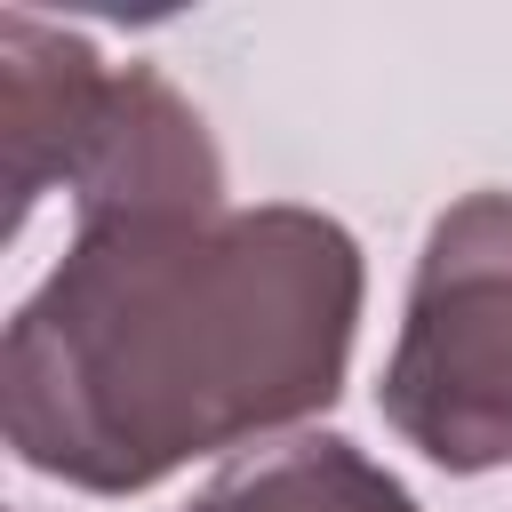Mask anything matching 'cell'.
I'll use <instances>...</instances> for the list:
<instances>
[{
    "label": "cell",
    "instance_id": "cell-4",
    "mask_svg": "<svg viewBox=\"0 0 512 512\" xmlns=\"http://www.w3.org/2000/svg\"><path fill=\"white\" fill-rule=\"evenodd\" d=\"M184 512H416V496L384 464H368L352 440L304 432L216 472Z\"/></svg>",
    "mask_w": 512,
    "mask_h": 512
},
{
    "label": "cell",
    "instance_id": "cell-2",
    "mask_svg": "<svg viewBox=\"0 0 512 512\" xmlns=\"http://www.w3.org/2000/svg\"><path fill=\"white\" fill-rule=\"evenodd\" d=\"M0 152H8V232L40 192H72L80 224L224 208V160L200 112L144 64H104L80 32L24 8L0 16Z\"/></svg>",
    "mask_w": 512,
    "mask_h": 512
},
{
    "label": "cell",
    "instance_id": "cell-1",
    "mask_svg": "<svg viewBox=\"0 0 512 512\" xmlns=\"http://www.w3.org/2000/svg\"><path fill=\"white\" fill-rule=\"evenodd\" d=\"M352 328L360 248L320 208L104 216L0 336V432L48 480L136 496L328 408Z\"/></svg>",
    "mask_w": 512,
    "mask_h": 512
},
{
    "label": "cell",
    "instance_id": "cell-3",
    "mask_svg": "<svg viewBox=\"0 0 512 512\" xmlns=\"http://www.w3.org/2000/svg\"><path fill=\"white\" fill-rule=\"evenodd\" d=\"M376 408L440 472L512 464V192H464L424 232Z\"/></svg>",
    "mask_w": 512,
    "mask_h": 512
}]
</instances>
